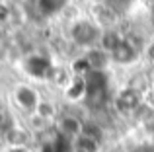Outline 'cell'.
Masks as SVG:
<instances>
[{
    "instance_id": "obj_1",
    "label": "cell",
    "mask_w": 154,
    "mask_h": 152,
    "mask_svg": "<svg viewBox=\"0 0 154 152\" xmlns=\"http://www.w3.org/2000/svg\"><path fill=\"white\" fill-rule=\"evenodd\" d=\"M70 35L72 43L80 49H92V47H98L100 35H102V26L98 22H92V20H76L70 26Z\"/></svg>"
},
{
    "instance_id": "obj_2",
    "label": "cell",
    "mask_w": 154,
    "mask_h": 152,
    "mask_svg": "<svg viewBox=\"0 0 154 152\" xmlns=\"http://www.w3.org/2000/svg\"><path fill=\"white\" fill-rule=\"evenodd\" d=\"M14 102L22 111L33 115L35 111H37L39 103H41V96H39V92L35 90L33 86L18 84V86L14 88Z\"/></svg>"
},
{
    "instance_id": "obj_3",
    "label": "cell",
    "mask_w": 154,
    "mask_h": 152,
    "mask_svg": "<svg viewBox=\"0 0 154 152\" xmlns=\"http://www.w3.org/2000/svg\"><path fill=\"white\" fill-rule=\"evenodd\" d=\"M113 103H115V109L119 111V113L129 115V113H133V111L143 103V94H140L139 90H135L133 86H129V88L121 90L119 94L115 96Z\"/></svg>"
},
{
    "instance_id": "obj_4",
    "label": "cell",
    "mask_w": 154,
    "mask_h": 152,
    "mask_svg": "<svg viewBox=\"0 0 154 152\" xmlns=\"http://www.w3.org/2000/svg\"><path fill=\"white\" fill-rule=\"evenodd\" d=\"M137 61H139V47L127 37H125L123 41L119 43V47L111 53V62L121 65V66L133 65V62H137Z\"/></svg>"
},
{
    "instance_id": "obj_5",
    "label": "cell",
    "mask_w": 154,
    "mask_h": 152,
    "mask_svg": "<svg viewBox=\"0 0 154 152\" xmlns=\"http://www.w3.org/2000/svg\"><path fill=\"white\" fill-rule=\"evenodd\" d=\"M82 127H84V121H80L76 115H63L59 119V131L64 137L72 138V141L82 135Z\"/></svg>"
},
{
    "instance_id": "obj_6",
    "label": "cell",
    "mask_w": 154,
    "mask_h": 152,
    "mask_svg": "<svg viewBox=\"0 0 154 152\" xmlns=\"http://www.w3.org/2000/svg\"><path fill=\"white\" fill-rule=\"evenodd\" d=\"M123 35L119 33L117 29H111V27H105V29H102V35H100V41H98V47L100 49H103L105 53L111 55L113 51L119 47V43L123 41Z\"/></svg>"
},
{
    "instance_id": "obj_7",
    "label": "cell",
    "mask_w": 154,
    "mask_h": 152,
    "mask_svg": "<svg viewBox=\"0 0 154 152\" xmlns=\"http://www.w3.org/2000/svg\"><path fill=\"white\" fill-rule=\"evenodd\" d=\"M86 59H88V62H90L92 70H107V66L111 65V55L105 53L103 49H100V47L88 49Z\"/></svg>"
},
{
    "instance_id": "obj_8",
    "label": "cell",
    "mask_w": 154,
    "mask_h": 152,
    "mask_svg": "<svg viewBox=\"0 0 154 152\" xmlns=\"http://www.w3.org/2000/svg\"><path fill=\"white\" fill-rule=\"evenodd\" d=\"M4 141L8 142V146H27L29 142V131H26L23 127H8L4 131Z\"/></svg>"
},
{
    "instance_id": "obj_9",
    "label": "cell",
    "mask_w": 154,
    "mask_h": 152,
    "mask_svg": "<svg viewBox=\"0 0 154 152\" xmlns=\"http://www.w3.org/2000/svg\"><path fill=\"white\" fill-rule=\"evenodd\" d=\"M51 68H53L51 62L43 57H37V55H35V57L27 59V70H29V74L37 76V78H49Z\"/></svg>"
},
{
    "instance_id": "obj_10",
    "label": "cell",
    "mask_w": 154,
    "mask_h": 152,
    "mask_svg": "<svg viewBox=\"0 0 154 152\" xmlns=\"http://www.w3.org/2000/svg\"><path fill=\"white\" fill-rule=\"evenodd\" d=\"M64 96H66L70 102L84 99V96H86V78H82V76H74V78L70 80V84L64 88Z\"/></svg>"
},
{
    "instance_id": "obj_11",
    "label": "cell",
    "mask_w": 154,
    "mask_h": 152,
    "mask_svg": "<svg viewBox=\"0 0 154 152\" xmlns=\"http://www.w3.org/2000/svg\"><path fill=\"white\" fill-rule=\"evenodd\" d=\"M72 150L74 152H100V142L90 137L80 135V137H76L72 141Z\"/></svg>"
},
{
    "instance_id": "obj_12",
    "label": "cell",
    "mask_w": 154,
    "mask_h": 152,
    "mask_svg": "<svg viewBox=\"0 0 154 152\" xmlns=\"http://www.w3.org/2000/svg\"><path fill=\"white\" fill-rule=\"evenodd\" d=\"M82 135H84V137L94 138V141H98L100 144H102V141H103V137H105L103 129L98 125V123H94V121H86V123H84V127H82Z\"/></svg>"
},
{
    "instance_id": "obj_13",
    "label": "cell",
    "mask_w": 154,
    "mask_h": 152,
    "mask_svg": "<svg viewBox=\"0 0 154 152\" xmlns=\"http://www.w3.org/2000/svg\"><path fill=\"white\" fill-rule=\"evenodd\" d=\"M49 78L53 80V82L57 84V86H60V88H66L68 84H70V74H68V70H64V68H51V74H49Z\"/></svg>"
},
{
    "instance_id": "obj_14",
    "label": "cell",
    "mask_w": 154,
    "mask_h": 152,
    "mask_svg": "<svg viewBox=\"0 0 154 152\" xmlns=\"http://www.w3.org/2000/svg\"><path fill=\"white\" fill-rule=\"evenodd\" d=\"M90 72H92V66H90V62H88L86 55L80 57V59H76V61L72 62V74H74V76H82V78H86Z\"/></svg>"
},
{
    "instance_id": "obj_15",
    "label": "cell",
    "mask_w": 154,
    "mask_h": 152,
    "mask_svg": "<svg viewBox=\"0 0 154 152\" xmlns=\"http://www.w3.org/2000/svg\"><path fill=\"white\" fill-rule=\"evenodd\" d=\"M63 4H66L64 0H39V8L45 14H55L63 8Z\"/></svg>"
},
{
    "instance_id": "obj_16",
    "label": "cell",
    "mask_w": 154,
    "mask_h": 152,
    "mask_svg": "<svg viewBox=\"0 0 154 152\" xmlns=\"http://www.w3.org/2000/svg\"><path fill=\"white\" fill-rule=\"evenodd\" d=\"M35 113H37L39 117H43L45 121H51V119L55 117V105H53L51 102H43L41 99V103H39V107H37Z\"/></svg>"
},
{
    "instance_id": "obj_17",
    "label": "cell",
    "mask_w": 154,
    "mask_h": 152,
    "mask_svg": "<svg viewBox=\"0 0 154 152\" xmlns=\"http://www.w3.org/2000/svg\"><path fill=\"white\" fill-rule=\"evenodd\" d=\"M31 129L33 131H43V129H47V125H49V121H45L43 117H39L37 113H33L31 115Z\"/></svg>"
},
{
    "instance_id": "obj_18",
    "label": "cell",
    "mask_w": 154,
    "mask_h": 152,
    "mask_svg": "<svg viewBox=\"0 0 154 152\" xmlns=\"http://www.w3.org/2000/svg\"><path fill=\"white\" fill-rule=\"evenodd\" d=\"M143 99L146 102V105H148V107H152V109H154V86H150L146 92H144Z\"/></svg>"
},
{
    "instance_id": "obj_19",
    "label": "cell",
    "mask_w": 154,
    "mask_h": 152,
    "mask_svg": "<svg viewBox=\"0 0 154 152\" xmlns=\"http://www.w3.org/2000/svg\"><path fill=\"white\" fill-rule=\"evenodd\" d=\"M8 20H10V8L0 2V22L4 23V22H8Z\"/></svg>"
},
{
    "instance_id": "obj_20",
    "label": "cell",
    "mask_w": 154,
    "mask_h": 152,
    "mask_svg": "<svg viewBox=\"0 0 154 152\" xmlns=\"http://www.w3.org/2000/svg\"><path fill=\"white\" fill-rule=\"evenodd\" d=\"M6 49H8V47H6V41H4L2 35H0V61L6 57Z\"/></svg>"
},
{
    "instance_id": "obj_21",
    "label": "cell",
    "mask_w": 154,
    "mask_h": 152,
    "mask_svg": "<svg viewBox=\"0 0 154 152\" xmlns=\"http://www.w3.org/2000/svg\"><path fill=\"white\" fill-rule=\"evenodd\" d=\"M6 152H29V150H27V146H10Z\"/></svg>"
},
{
    "instance_id": "obj_22",
    "label": "cell",
    "mask_w": 154,
    "mask_h": 152,
    "mask_svg": "<svg viewBox=\"0 0 154 152\" xmlns=\"http://www.w3.org/2000/svg\"><path fill=\"white\" fill-rule=\"evenodd\" d=\"M148 55H150V57L154 59V43H152V45H150V49H148Z\"/></svg>"
},
{
    "instance_id": "obj_23",
    "label": "cell",
    "mask_w": 154,
    "mask_h": 152,
    "mask_svg": "<svg viewBox=\"0 0 154 152\" xmlns=\"http://www.w3.org/2000/svg\"><path fill=\"white\" fill-rule=\"evenodd\" d=\"M111 2H115V4H125V2H129V0H111Z\"/></svg>"
},
{
    "instance_id": "obj_24",
    "label": "cell",
    "mask_w": 154,
    "mask_h": 152,
    "mask_svg": "<svg viewBox=\"0 0 154 152\" xmlns=\"http://www.w3.org/2000/svg\"><path fill=\"white\" fill-rule=\"evenodd\" d=\"M152 146H154V133H152Z\"/></svg>"
}]
</instances>
